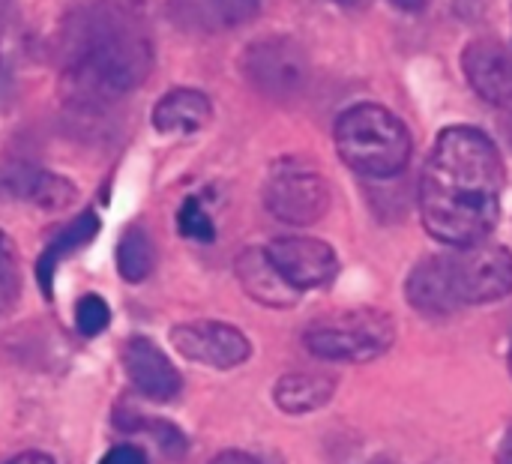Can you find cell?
Returning a JSON list of instances; mask_svg holds the SVG:
<instances>
[{"label":"cell","instance_id":"obj_32","mask_svg":"<svg viewBox=\"0 0 512 464\" xmlns=\"http://www.w3.org/2000/svg\"><path fill=\"white\" fill-rule=\"evenodd\" d=\"M9 6H12V0H0V24L6 21V12H9Z\"/></svg>","mask_w":512,"mask_h":464},{"label":"cell","instance_id":"obj_6","mask_svg":"<svg viewBox=\"0 0 512 464\" xmlns=\"http://www.w3.org/2000/svg\"><path fill=\"white\" fill-rule=\"evenodd\" d=\"M459 309L498 303L512 294V252L501 243H477L444 255Z\"/></svg>","mask_w":512,"mask_h":464},{"label":"cell","instance_id":"obj_19","mask_svg":"<svg viewBox=\"0 0 512 464\" xmlns=\"http://www.w3.org/2000/svg\"><path fill=\"white\" fill-rule=\"evenodd\" d=\"M153 267H156V246H153L150 234L138 225L126 228V234L117 246V273L129 285H138L153 273Z\"/></svg>","mask_w":512,"mask_h":464},{"label":"cell","instance_id":"obj_29","mask_svg":"<svg viewBox=\"0 0 512 464\" xmlns=\"http://www.w3.org/2000/svg\"><path fill=\"white\" fill-rule=\"evenodd\" d=\"M393 6H399L405 12H420L426 6V0H393Z\"/></svg>","mask_w":512,"mask_h":464},{"label":"cell","instance_id":"obj_27","mask_svg":"<svg viewBox=\"0 0 512 464\" xmlns=\"http://www.w3.org/2000/svg\"><path fill=\"white\" fill-rule=\"evenodd\" d=\"M6 464H54L45 453H21V456H15V459H9Z\"/></svg>","mask_w":512,"mask_h":464},{"label":"cell","instance_id":"obj_33","mask_svg":"<svg viewBox=\"0 0 512 464\" xmlns=\"http://www.w3.org/2000/svg\"><path fill=\"white\" fill-rule=\"evenodd\" d=\"M510 372H512V348H510Z\"/></svg>","mask_w":512,"mask_h":464},{"label":"cell","instance_id":"obj_12","mask_svg":"<svg viewBox=\"0 0 512 464\" xmlns=\"http://www.w3.org/2000/svg\"><path fill=\"white\" fill-rule=\"evenodd\" d=\"M261 0H168V15L189 33H228L249 24Z\"/></svg>","mask_w":512,"mask_h":464},{"label":"cell","instance_id":"obj_23","mask_svg":"<svg viewBox=\"0 0 512 464\" xmlns=\"http://www.w3.org/2000/svg\"><path fill=\"white\" fill-rule=\"evenodd\" d=\"M15 42L12 36H0V108L12 99V81H15Z\"/></svg>","mask_w":512,"mask_h":464},{"label":"cell","instance_id":"obj_11","mask_svg":"<svg viewBox=\"0 0 512 464\" xmlns=\"http://www.w3.org/2000/svg\"><path fill=\"white\" fill-rule=\"evenodd\" d=\"M123 372H126L129 384L150 402H171L183 387V378H180L177 366L147 336H135V339L126 342V348H123Z\"/></svg>","mask_w":512,"mask_h":464},{"label":"cell","instance_id":"obj_5","mask_svg":"<svg viewBox=\"0 0 512 464\" xmlns=\"http://www.w3.org/2000/svg\"><path fill=\"white\" fill-rule=\"evenodd\" d=\"M264 207L285 225H315L330 210V183L312 165L300 159H282L267 174Z\"/></svg>","mask_w":512,"mask_h":464},{"label":"cell","instance_id":"obj_30","mask_svg":"<svg viewBox=\"0 0 512 464\" xmlns=\"http://www.w3.org/2000/svg\"><path fill=\"white\" fill-rule=\"evenodd\" d=\"M501 129H504V138H507V144L512 147V108L504 114V120H501Z\"/></svg>","mask_w":512,"mask_h":464},{"label":"cell","instance_id":"obj_4","mask_svg":"<svg viewBox=\"0 0 512 464\" xmlns=\"http://www.w3.org/2000/svg\"><path fill=\"white\" fill-rule=\"evenodd\" d=\"M396 342V321L381 309H351L315 321L303 345L324 363H372L384 357Z\"/></svg>","mask_w":512,"mask_h":464},{"label":"cell","instance_id":"obj_31","mask_svg":"<svg viewBox=\"0 0 512 464\" xmlns=\"http://www.w3.org/2000/svg\"><path fill=\"white\" fill-rule=\"evenodd\" d=\"M330 3H336V6H351V9H360V6H366L369 0H330Z\"/></svg>","mask_w":512,"mask_h":464},{"label":"cell","instance_id":"obj_21","mask_svg":"<svg viewBox=\"0 0 512 464\" xmlns=\"http://www.w3.org/2000/svg\"><path fill=\"white\" fill-rule=\"evenodd\" d=\"M108 324H111L108 303L102 297H96V294H84L78 300V306H75V327H78V333L87 336V339H93V336L105 333Z\"/></svg>","mask_w":512,"mask_h":464},{"label":"cell","instance_id":"obj_18","mask_svg":"<svg viewBox=\"0 0 512 464\" xmlns=\"http://www.w3.org/2000/svg\"><path fill=\"white\" fill-rule=\"evenodd\" d=\"M6 186L42 210H66L78 198V189L72 180L51 174V171H39V168H15Z\"/></svg>","mask_w":512,"mask_h":464},{"label":"cell","instance_id":"obj_1","mask_svg":"<svg viewBox=\"0 0 512 464\" xmlns=\"http://www.w3.org/2000/svg\"><path fill=\"white\" fill-rule=\"evenodd\" d=\"M504 162L492 138L474 126H450L435 138L420 177V216L444 246L486 243L501 216Z\"/></svg>","mask_w":512,"mask_h":464},{"label":"cell","instance_id":"obj_24","mask_svg":"<svg viewBox=\"0 0 512 464\" xmlns=\"http://www.w3.org/2000/svg\"><path fill=\"white\" fill-rule=\"evenodd\" d=\"M15 282H18V255L6 231H0V294L12 291Z\"/></svg>","mask_w":512,"mask_h":464},{"label":"cell","instance_id":"obj_17","mask_svg":"<svg viewBox=\"0 0 512 464\" xmlns=\"http://www.w3.org/2000/svg\"><path fill=\"white\" fill-rule=\"evenodd\" d=\"M336 393V381L330 375H318V372H291L282 375L273 387V402L282 414L291 417H303L312 411H321L330 405Z\"/></svg>","mask_w":512,"mask_h":464},{"label":"cell","instance_id":"obj_15","mask_svg":"<svg viewBox=\"0 0 512 464\" xmlns=\"http://www.w3.org/2000/svg\"><path fill=\"white\" fill-rule=\"evenodd\" d=\"M213 117V102L207 93L192 87H174L153 105V126L162 135H195Z\"/></svg>","mask_w":512,"mask_h":464},{"label":"cell","instance_id":"obj_25","mask_svg":"<svg viewBox=\"0 0 512 464\" xmlns=\"http://www.w3.org/2000/svg\"><path fill=\"white\" fill-rule=\"evenodd\" d=\"M99 464H150L147 453L141 447H132V444H120V447H111Z\"/></svg>","mask_w":512,"mask_h":464},{"label":"cell","instance_id":"obj_9","mask_svg":"<svg viewBox=\"0 0 512 464\" xmlns=\"http://www.w3.org/2000/svg\"><path fill=\"white\" fill-rule=\"evenodd\" d=\"M273 267L285 276L294 291L327 288L339 276V255L318 237H276L267 246Z\"/></svg>","mask_w":512,"mask_h":464},{"label":"cell","instance_id":"obj_8","mask_svg":"<svg viewBox=\"0 0 512 464\" xmlns=\"http://www.w3.org/2000/svg\"><path fill=\"white\" fill-rule=\"evenodd\" d=\"M171 348L207 369H237L252 357V342L243 330L225 321H189L171 330Z\"/></svg>","mask_w":512,"mask_h":464},{"label":"cell","instance_id":"obj_13","mask_svg":"<svg viewBox=\"0 0 512 464\" xmlns=\"http://www.w3.org/2000/svg\"><path fill=\"white\" fill-rule=\"evenodd\" d=\"M234 270H237V279H240L243 291H246L255 303H261V306H267V309H291V306H297L300 291H294V288L285 282V276L273 267L267 249H258V246L243 249V252L237 255Z\"/></svg>","mask_w":512,"mask_h":464},{"label":"cell","instance_id":"obj_7","mask_svg":"<svg viewBox=\"0 0 512 464\" xmlns=\"http://www.w3.org/2000/svg\"><path fill=\"white\" fill-rule=\"evenodd\" d=\"M240 69L246 81L270 99H294L309 84V57L291 36H261L246 45Z\"/></svg>","mask_w":512,"mask_h":464},{"label":"cell","instance_id":"obj_16","mask_svg":"<svg viewBox=\"0 0 512 464\" xmlns=\"http://www.w3.org/2000/svg\"><path fill=\"white\" fill-rule=\"evenodd\" d=\"M99 228H102L99 216H96L93 210H84V213H78L66 228H60V231L48 240V246L42 249V255H39V261H36V282H39V291H42L48 300L54 297V273H57L60 261L69 258L72 252L84 249L87 243H93L96 234H99Z\"/></svg>","mask_w":512,"mask_h":464},{"label":"cell","instance_id":"obj_10","mask_svg":"<svg viewBox=\"0 0 512 464\" xmlns=\"http://www.w3.org/2000/svg\"><path fill=\"white\" fill-rule=\"evenodd\" d=\"M462 72L480 99L512 108V48L501 39H474L465 45Z\"/></svg>","mask_w":512,"mask_h":464},{"label":"cell","instance_id":"obj_20","mask_svg":"<svg viewBox=\"0 0 512 464\" xmlns=\"http://www.w3.org/2000/svg\"><path fill=\"white\" fill-rule=\"evenodd\" d=\"M177 228L183 237L198 240V243H213L216 240V225L210 219V213L201 207L198 198H186L180 213H177Z\"/></svg>","mask_w":512,"mask_h":464},{"label":"cell","instance_id":"obj_22","mask_svg":"<svg viewBox=\"0 0 512 464\" xmlns=\"http://www.w3.org/2000/svg\"><path fill=\"white\" fill-rule=\"evenodd\" d=\"M141 429L156 441V447L171 456V459H180L186 453V435L174 426V423H165V420H141Z\"/></svg>","mask_w":512,"mask_h":464},{"label":"cell","instance_id":"obj_14","mask_svg":"<svg viewBox=\"0 0 512 464\" xmlns=\"http://www.w3.org/2000/svg\"><path fill=\"white\" fill-rule=\"evenodd\" d=\"M405 297H408V303H411L417 312H423V315L444 318V315L459 312V300H456V294H453V285H450V273H447L444 255H432V258L420 261V264L408 273Z\"/></svg>","mask_w":512,"mask_h":464},{"label":"cell","instance_id":"obj_2","mask_svg":"<svg viewBox=\"0 0 512 464\" xmlns=\"http://www.w3.org/2000/svg\"><path fill=\"white\" fill-rule=\"evenodd\" d=\"M63 93L99 111L138 90L153 69V42L138 15L117 0L78 3L60 30Z\"/></svg>","mask_w":512,"mask_h":464},{"label":"cell","instance_id":"obj_26","mask_svg":"<svg viewBox=\"0 0 512 464\" xmlns=\"http://www.w3.org/2000/svg\"><path fill=\"white\" fill-rule=\"evenodd\" d=\"M207 464H267L264 459L252 456V453H243V450H225L219 456H213Z\"/></svg>","mask_w":512,"mask_h":464},{"label":"cell","instance_id":"obj_3","mask_svg":"<svg viewBox=\"0 0 512 464\" xmlns=\"http://www.w3.org/2000/svg\"><path fill=\"white\" fill-rule=\"evenodd\" d=\"M333 138L339 159L369 180H390L402 174L414 150L408 126L390 108L375 102H360L342 111Z\"/></svg>","mask_w":512,"mask_h":464},{"label":"cell","instance_id":"obj_28","mask_svg":"<svg viewBox=\"0 0 512 464\" xmlns=\"http://www.w3.org/2000/svg\"><path fill=\"white\" fill-rule=\"evenodd\" d=\"M498 464H512V426L507 429L501 447H498Z\"/></svg>","mask_w":512,"mask_h":464}]
</instances>
